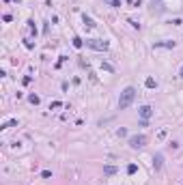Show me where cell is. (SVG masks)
I'll return each mask as SVG.
<instances>
[{
    "mask_svg": "<svg viewBox=\"0 0 183 185\" xmlns=\"http://www.w3.org/2000/svg\"><path fill=\"white\" fill-rule=\"evenodd\" d=\"M144 86H146V88H155V86H157V82H155L153 78H146V80H144Z\"/></svg>",
    "mask_w": 183,
    "mask_h": 185,
    "instance_id": "cell-8",
    "label": "cell"
},
{
    "mask_svg": "<svg viewBox=\"0 0 183 185\" xmlns=\"http://www.w3.org/2000/svg\"><path fill=\"white\" fill-rule=\"evenodd\" d=\"M155 48H175V41H159L155 43Z\"/></svg>",
    "mask_w": 183,
    "mask_h": 185,
    "instance_id": "cell-7",
    "label": "cell"
},
{
    "mask_svg": "<svg viewBox=\"0 0 183 185\" xmlns=\"http://www.w3.org/2000/svg\"><path fill=\"white\" fill-rule=\"evenodd\" d=\"M134 99H136V88L134 86H127L121 93V97H118V110H127V108L134 104Z\"/></svg>",
    "mask_w": 183,
    "mask_h": 185,
    "instance_id": "cell-1",
    "label": "cell"
},
{
    "mask_svg": "<svg viewBox=\"0 0 183 185\" xmlns=\"http://www.w3.org/2000/svg\"><path fill=\"white\" fill-rule=\"evenodd\" d=\"M153 2H155V0H153Z\"/></svg>",
    "mask_w": 183,
    "mask_h": 185,
    "instance_id": "cell-21",
    "label": "cell"
},
{
    "mask_svg": "<svg viewBox=\"0 0 183 185\" xmlns=\"http://www.w3.org/2000/svg\"><path fill=\"white\" fill-rule=\"evenodd\" d=\"M162 166H164V155L162 153H155L153 155V168L155 170H162Z\"/></svg>",
    "mask_w": 183,
    "mask_h": 185,
    "instance_id": "cell-4",
    "label": "cell"
},
{
    "mask_svg": "<svg viewBox=\"0 0 183 185\" xmlns=\"http://www.w3.org/2000/svg\"><path fill=\"white\" fill-rule=\"evenodd\" d=\"M24 45H26V48H28V50H32V45H35V43H32L30 39H24Z\"/></svg>",
    "mask_w": 183,
    "mask_h": 185,
    "instance_id": "cell-17",
    "label": "cell"
},
{
    "mask_svg": "<svg viewBox=\"0 0 183 185\" xmlns=\"http://www.w3.org/2000/svg\"><path fill=\"white\" fill-rule=\"evenodd\" d=\"M125 134H127V131H125V129H123V127H121V129H118V131H116V136H118V138H123Z\"/></svg>",
    "mask_w": 183,
    "mask_h": 185,
    "instance_id": "cell-18",
    "label": "cell"
},
{
    "mask_svg": "<svg viewBox=\"0 0 183 185\" xmlns=\"http://www.w3.org/2000/svg\"><path fill=\"white\" fill-rule=\"evenodd\" d=\"M62 104H60V101H52V104H50V110H58Z\"/></svg>",
    "mask_w": 183,
    "mask_h": 185,
    "instance_id": "cell-15",
    "label": "cell"
},
{
    "mask_svg": "<svg viewBox=\"0 0 183 185\" xmlns=\"http://www.w3.org/2000/svg\"><path fill=\"white\" fill-rule=\"evenodd\" d=\"M86 45L90 50H97V52H106L108 50V41H101V39H86Z\"/></svg>",
    "mask_w": 183,
    "mask_h": 185,
    "instance_id": "cell-2",
    "label": "cell"
},
{
    "mask_svg": "<svg viewBox=\"0 0 183 185\" xmlns=\"http://www.w3.org/2000/svg\"><path fill=\"white\" fill-rule=\"evenodd\" d=\"M151 114H153V108H151V106H142V108H140V116L144 118V121H149Z\"/></svg>",
    "mask_w": 183,
    "mask_h": 185,
    "instance_id": "cell-5",
    "label": "cell"
},
{
    "mask_svg": "<svg viewBox=\"0 0 183 185\" xmlns=\"http://www.w3.org/2000/svg\"><path fill=\"white\" fill-rule=\"evenodd\" d=\"M129 146L132 149H142V146H146V136L144 134H136L129 138Z\"/></svg>",
    "mask_w": 183,
    "mask_h": 185,
    "instance_id": "cell-3",
    "label": "cell"
},
{
    "mask_svg": "<svg viewBox=\"0 0 183 185\" xmlns=\"http://www.w3.org/2000/svg\"><path fill=\"white\" fill-rule=\"evenodd\" d=\"M104 174H116V166H104Z\"/></svg>",
    "mask_w": 183,
    "mask_h": 185,
    "instance_id": "cell-9",
    "label": "cell"
},
{
    "mask_svg": "<svg viewBox=\"0 0 183 185\" xmlns=\"http://www.w3.org/2000/svg\"><path fill=\"white\" fill-rule=\"evenodd\" d=\"M28 101H30L32 106H37V104H39L41 99H39V95H28Z\"/></svg>",
    "mask_w": 183,
    "mask_h": 185,
    "instance_id": "cell-12",
    "label": "cell"
},
{
    "mask_svg": "<svg viewBox=\"0 0 183 185\" xmlns=\"http://www.w3.org/2000/svg\"><path fill=\"white\" fill-rule=\"evenodd\" d=\"M101 69H104V71H110V73L114 71V67H112V65H110V62H104V60H101Z\"/></svg>",
    "mask_w": 183,
    "mask_h": 185,
    "instance_id": "cell-11",
    "label": "cell"
},
{
    "mask_svg": "<svg viewBox=\"0 0 183 185\" xmlns=\"http://www.w3.org/2000/svg\"><path fill=\"white\" fill-rule=\"evenodd\" d=\"M82 22H84V26H86V28H95V26H97V24H95L93 20H90L88 15H82Z\"/></svg>",
    "mask_w": 183,
    "mask_h": 185,
    "instance_id": "cell-6",
    "label": "cell"
},
{
    "mask_svg": "<svg viewBox=\"0 0 183 185\" xmlns=\"http://www.w3.org/2000/svg\"><path fill=\"white\" fill-rule=\"evenodd\" d=\"M82 45H84V41H82L80 37H73V48H78V50H80Z\"/></svg>",
    "mask_w": 183,
    "mask_h": 185,
    "instance_id": "cell-10",
    "label": "cell"
},
{
    "mask_svg": "<svg viewBox=\"0 0 183 185\" xmlns=\"http://www.w3.org/2000/svg\"><path fill=\"white\" fill-rule=\"evenodd\" d=\"M15 125H17V121H9V123H7L4 127H15ZM4 127H2V129H4Z\"/></svg>",
    "mask_w": 183,
    "mask_h": 185,
    "instance_id": "cell-19",
    "label": "cell"
},
{
    "mask_svg": "<svg viewBox=\"0 0 183 185\" xmlns=\"http://www.w3.org/2000/svg\"><path fill=\"white\" fill-rule=\"evenodd\" d=\"M166 136H168V131H166V129H159V134H157V140H164Z\"/></svg>",
    "mask_w": 183,
    "mask_h": 185,
    "instance_id": "cell-14",
    "label": "cell"
},
{
    "mask_svg": "<svg viewBox=\"0 0 183 185\" xmlns=\"http://www.w3.org/2000/svg\"><path fill=\"white\" fill-rule=\"evenodd\" d=\"M179 76H181V78H183V67H181V71H179Z\"/></svg>",
    "mask_w": 183,
    "mask_h": 185,
    "instance_id": "cell-20",
    "label": "cell"
},
{
    "mask_svg": "<svg viewBox=\"0 0 183 185\" xmlns=\"http://www.w3.org/2000/svg\"><path fill=\"white\" fill-rule=\"evenodd\" d=\"M110 7H121V0H106Z\"/></svg>",
    "mask_w": 183,
    "mask_h": 185,
    "instance_id": "cell-16",
    "label": "cell"
},
{
    "mask_svg": "<svg viewBox=\"0 0 183 185\" xmlns=\"http://www.w3.org/2000/svg\"><path fill=\"white\" fill-rule=\"evenodd\" d=\"M136 170H138V166H136V164H129V166H127V174H136Z\"/></svg>",
    "mask_w": 183,
    "mask_h": 185,
    "instance_id": "cell-13",
    "label": "cell"
}]
</instances>
